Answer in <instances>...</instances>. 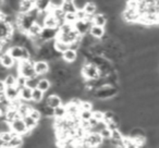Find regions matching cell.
I'll list each match as a JSON object with an SVG mask.
<instances>
[{"instance_id": "obj_1", "label": "cell", "mask_w": 159, "mask_h": 148, "mask_svg": "<svg viewBox=\"0 0 159 148\" xmlns=\"http://www.w3.org/2000/svg\"><path fill=\"white\" fill-rule=\"evenodd\" d=\"M81 73L85 80H98L100 78L99 68L92 62H85L84 64H82Z\"/></svg>"}, {"instance_id": "obj_2", "label": "cell", "mask_w": 159, "mask_h": 148, "mask_svg": "<svg viewBox=\"0 0 159 148\" xmlns=\"http://www.w3.org/2000/svg\"><path fill=\"white\" fill-rule=\"evenodd\" d=\"M11 128H12V131H14V132L16 133V134L22 135V136H24V135L27 133V131H29V128H27L23 118H19V119L14 120V121L11 123Z\"/></svg>"}, {"instance_id": "obj_3", "label": "cell", "mask_w": 159, "mask_h": 148, "mask_svg": "<svg viewBox=\"0 0 159 148\" xmlns=\"http://www.w3.org/2000/svg\"><path fill=\"white\" fill-rule=\"evenodd\" d=\"M34 68H35L37 75L39 76L46 75L47 73H49V71H50V66L48 64V61H46V60H36L35 63H34Z\"/></svg>"}, {"instance_id": "obj_4", "label": "cell", "mask_w": 159, "mask_h": 148, "mask_svg": "<svg viewBox=\"0 0 159 148\" xmlns=\"http://www.w3.org/2000/svg\"><path fill=\"white\" fill-rule=\"evenodd\" d=\"M0 61H1V65L6 66L8 69H11L12 66H14L16 60L8 51H6V52L1 53V56H0Z\"/></svg>"}, {"instance_id": "obj_5", "label": "cell", "mask_w": 159, "mask_h": 148, "mask_svg": "<svg viewBox=\"0 0 159 148\" xmlns=\"http://www.w3.org/2000/svg\"><path fill=\"white\" fill-rule=\"evenodd\" d=\"M43 29H44V27L42 26V25L39 24V23L35 22L33 25H32L31 27H30L29 29H27V32L25 34L27 35V37L31 38V39H33V38L35 37H38V36H40V34H42Z\"/></svg>"}, {"instance_id": "obj_6", "label": "cell", "mask_w": 159, "mask_h": 148, "mask_svg": "<svg viewBox=\"0 0 159 148\" xmlns=\"http://www.w3.org/2000/svg\"><path fill=\"white\" fill-rule=\"evenodd\" d=\"M44 27H47V29H59V20H58V19L56 18L52 13H49L44 21Z\"/></svg>"}, {"instance_id": "obj_7", "label": "cell", "mask_w": 159, "mask_h": 148, "mask_svg": "<svg viewBox=\"0 0 159 148\" xmlns=\"http://www.w3.org/2000/svg\"><path fill=\"white\" fill-rule=\"evenodd\" d=\"M35 7H36V0H22L20 3L19 12H21V13H29Z\"/></svg>"}, {"instance_id": "obj_8", "label": "cell", "mask_w": 159, "mask_h": 148, "mask_svg": "<svg viewBox=\"0 0 159 148\" xmlns=\"http://www.w3.org/2000/svg\"><path fill=\"white\" fill-rule=\"evenodd\" d=\"M23 46H19V45H13L12 47H10L8 52L16 60V61H20L23 58Z\"/></svg>"}, {"instance_id": "obj_9", "label": "cell", "mask_w": 159, "mask_h": 148, "mask_svg": "<svg viewBox=\"0 0 159 148\" xmlns=\"http://www.w3.org/2000/svg\"><path fill=\"white\" fill-rule=\"evenodd\" d=\"M46 102L49 105L50 107H52V108H56V107L60 106V105L63 104V101H62V98L60 97L58 94H50V95H48L46 97Z\"/></svg>"}, {"instance_id": "obj_10", "label": "cell", "mask_w": 159, "mask_h": 148, "mask_svg": "<svg viewBox=\"0 0 159 148\" xmlns=\"http://www.w3.org/2000/svg\"><path fill=\"white\" fill-rule=\"evenodd\" d=\"M77 51L74 50L72 48H69L68 50H66L63 53H62V59L64 60L68 63H73L74 61L77 60Z\"/></svg>"}, {"instance_id": "obj_11", "label": "cell", "mask_w": 159, "mask_h": 148, "mask_svg": "<svg viewBox=\"0 0 159 148\" xmlns=\"http://www.w3.org/2000/svg\"><path fill=\"white\" fill-rule=\"evenodd\" d=\"M20 92L21 88L19 86H10L7 87V89H6V95L10 100H13L20 97Z\"/></svg>"}, {"instance_id": "obj_12", "label": "cell", "mask_w": 159, "mask_h": 148, "mask_svg": "<svg viewBox=\"0 0 159 148\" xmlns=\"http://www.w3.org/2000/svg\"><path fill=\"white\" fill-rule=\"evenodd\" d=\"M93 23L95 25H99V26L105 27L107 25V23H108V18H107L106 14L98 12V13H95V16H94Z\"/></svg>"}, {"instance_id": "obj_13", "label": "cell", "mask_w": 159, "mask_h": 148, "mask_svg": "<svg viewBox=\"0 0 159 148\" xmlns=\"http://www.w3.org/2000/svg\"><path fill=\"white\" fill-rule=\"evenodd\" d=\"M32 97H33V89L30 88L27 86H24L21 88L20 92V98L25 102L32 101Z\"/></svg>"}, {"instance_id": "obj_14", "label": "cell", "mask_w": 159, "mask_h": 148, "mask_svg": "<svg viewBox=\"0 0 159 148\" xmlns=\"http://www.w3.org/2000/svg\"><path fill=\"white\" fill-rule=\"evenodd\" d=\"M66 114H69L70 117H76V115H80V112H81V109H80V106L73 104V102H68L66 104Z\"/></svg>"}, {"instance_id": "obj_15", "label": "cell", "mask_w": 159, "mask_h": 148, "mask_svg": "<svg viewBox=\"0 0 159 148\" xmlns=\"http://www.w3.org/2000/svg\"><path fill=\"white\" fill-rule=\"evenodd\" d=\"M89 33L96 38H102V36L106 34V29H105L104 26H99V25H95L93 24L89 29Z\"/></svg>"}, {"instance_id": "obj_16", "label": "cell", "mask_w": 159, "mask_h": 148, "mask_svg": "<svg viewBox=\"0 0 159 148\" xmlns=\"http://www.w3.org/2000/svg\"><path fill=\"white\" fill-rule=\"evenodd\" d=\"M23 120H24L25 124H26V126H27L29 130L34 131L35 128H38V125H39V124H38L39 122L36 121V120H34L31 115H25V117H23Z\"/></svg>"}, {"instance_id": "obj_17", "label": "cell", "mask_w": 159, "mask_h": 148, "mask_svg": "<svg viewBox=\"0 0 159 148\" xmlns=\"http://www.w3.org/2000/svg\"><path fill=\"white\" fill-rule=\"evenodd\" d=\"M44 95H45V92H43L42 89L39 88H34L33 89V97H32V101H34L35 104H39V102L43 101L44 99Z\"/></svg>"}, {"instance_id": "obj_18", "label": "cell", "mask_w": 159, "mask_h": 148, "mask_svg": "<svg viewBox=\"0 0 159 148\" xmlns=\"http://www.w3.org/2000/svg\"><path fill=\"white\" fill-rule=\"evenodd\" d=\"M51 81L49 80V78H40L39 80V82H38V86H37V88H39V89H42L43 92H45V93H47V92L50 89V87H51Z\"/></svg>"}, {"instance_id": "obj_19", "label": "cell", "mask_w": 159, "mask_h": 148, "mask_svg": "<svg viewBox=\"0 0 159 148\" xmlns=\"http://www.w3.org/2000/svg\"><path fill=\"white\" fill-rule=\"evenodd\" d=\"M23 137L24 136H22V135H16V136H14L13 138L9 141L10 148H18V147L23 146V144H24V139H23Z\"/></svg>"}, {"instance_id": "obj_20", "label": "cell", "mask_w": 159, "mask_h": 148, "mask_svg": "<svg viewBox=\"0 0 159 148\" xmlns=\"http://www.w3.org/2000/svg\"><path fill=\"white\" fill-rule=\"evenodd\" d=\"M53 46H55V48L57 49L58 51H60L61 53H63L64 51L70 48V44H66V43L61 42V40H59V39H56V38H55V42H53Z\"/></svg>"}, {"instance_id": "obj_21", "label": "cell", "mask_w": 159, "mask_h": 148, "mask_svg": "<svg viewBox=\"0 0 159 148\" xmlns=\"http://www.w3.org/2000/svg\"><path fill=\"white\" fill-rule=\"evenodd\" d=\"M66 105H60V106L56 107L53 110V117L55 118H66Z\"/></svg>"}, {"instance_id": "obj_22", "label": "cell", "mask_w": 159, "mask_h": 148, "mask_svg": "<svg viewBox=\"0 0 159 148\" xmlns=\"http://www.w3.org/2000/svg\"><path fill=\"white\" fill-rule=\"evenodd\" d=\"M16 134L14 131H8V132H0V141H7L9 143L12 138H13Z\"/></svg>"}, {"instance_id": "obj_23", "label": "cell", "mask_w": 159, "mask_h": 148, "mask_svg": "<svg viewBox=\"0 0 159 148\" xmlns=\"http://www.w3.org/2000/svg\"><path fill=\"white\" fill-rule=\"evenodd\" d=\"M52 0H36V7L40 10V11H45L50 8Z\"/></svg>"}, {"instance_id": "obj_24", "label": "cell", "mask_w": 159, "mask_h": 148, "mask_svg": "<svg viewBox=\"0 0 159 148\" xmlns=\"http://www.w3.org/2000/svg\"><path fill=\"white\" fill-rule=\"evenodd\" d=\"M122 143H123L124 148H136L134 139L130 135H124L123 139H122Z\"/></svg>"}, {"instance_id": "obj_25", "label": "cell", "mask_w": 159, "mask_h": 148, "mask_svg": "<svg viewBox=\"0 0 159 148\" xmlns=\"http://www.w3.org/2000/svg\"><path fill=\"white\" fill-rule=\"evenodd\" d=\"M32 108L33 107L31 106V105H29L27 102L23 101V104L20 106V108L18 109L19 112H20V114L22 115V117H25V115H29L30 114V111L32 110Z\"/></svg>"}, {"instance_id": "obj_26", "label": "cell", "mask_w": 159, "mask_h": 148, "mask_svg": "<svg viewBox=\"0 0 159 148\" xmlns=\"http://www.w3.org/2000/svg\"><path fill=\"white\" fill-rule=\"evenodd\" d=\"M83 9L87 12V14H95L96 11H97V9H98V6L95 5V2H94V1H89V2L85 5V7L83 8Z\"/></svg>"}, {"instance_id": "obj_27", "label": "cell", "mask_w": 159, "mask_h": 148, "mask_svg": "<svg viewBox=\"0 0 159 148\" xmlns=\"http://www.w3.org/2000/svg\"><path fill=\"white\" fill-rule=\"evenodd\" d=\"M61 8L64 10V12H76L77 8L74 2H62Z\"/></svg>"}, {"instance_id": "obj_28", "label": "cell", "mask_w": 159, "mask_h": 148, "mask_svg": "<svg viewBox=\"0 0 159 148\" xmlns=\"http://www.w3.org/2000/svg\"><path fill=\"white\" fill-rule=\"evenodd\" d=\"M1 81H5L6 85L7 87H10V86H16L18 85V82H16V76H14L13 74H8L7 78L5 80H1Z\"/></svg>"}, {"instance_id": "obj_29", "label": "cell", "mask_w": 159, "mask_h": 148, "mask_svg": "<svg viewBox=\"0 0 159 148\" xmlns=\"http://www.w3.org/2000/svg\"><path fill=\"white\" fill-rule=\"evenodd\" d=\"M40 78H38V76H34V78H30L26 81V86L30 88L34 89L38 86V82H39Z\"/></svg>"}, {"instance_id": "obj_30", "label": "cell", "mask_w": 159, "mask_h": 148, "mask_svg": "<svg viewBox=\"0 0 159 148\" xmlns=\"http://www.w3.org/2000/svg\"><path fill=\"white\" fill-rule=\"evenodd\" d=\"M64 21L68 22V23H72V24H74V23L77 21L76 13H75V12H66V16H64Z\"/></svg>"}, {"instance_id": "obj_31", "label": "cell", "mask_w": 159, "mask_h": 148, "mask_svg": "<svg viewBox=\"0 0 159 148\" xmlns=\"http://www.w3.org/2000/svg\"><path fill=\"white\" fill-rule=\"evenodd\" d=\"M43 113H42V111L40 110H38V109H35V108H32V110L30 111V114L29 115H31L32 118H33L34 120H36V121H38L39 122L40 120H42V117H43Z\"/></svg>"}, {"instance_id": "obj_32", "label": "cell", "mask_w": 159, "mask_h": 148, "mask_svg": "<svg viewBox=\"0 0 159 148\" xmlns=\"http://www.w3.org/2000/svg\"><path fill=\"white\" fill-rule=\"evenodd\" d=\"M80 118H81V120H87V121H89L93 118V110H81Z\"/></svg>"}, {"instance_id": "obj_33", "label": "cell", "mask_w": 159, "mask_h": 148, "mask_svg": "<svg viewBox=\"0 0 159 148\" xmlns=\"http://www.w3.org/2000/svg\"><path fill=\"white\" fill-rule=\"evenodd\" d=\"M26 81H27V78H25V76L21 75V74H18V76H16V82H18V85H16V86H19L20 88L26 86Z\"/></svg>"}, {"instance_id": "obj_34", "label": "cell", "mask_w": 159, "mask_h": 148, "mask_svg": "<svg viewBox=\"0 0 159 148\" xmlns=\"http://www.w3.org/2000/svg\"><path fill=\"white\" fill-rule=\"evenodd\" d=\"M81 110H93V104L91 101H87V100H83L81 106H80Z\"/></svg>"}, {"instance_id": "obj_35", "label": "cell", "mask_w": 159, "mask_h": 148, "mask_svg": "<svg viewBox=\"0 0 159 148\" xmlns=\"http://www.w3.org/2000/svg\"><path fill=\"white\" fill-rule=\"evenodd\" d=\"M76 13V16H77V20H86L87 18V12L85 11L84 9H77V11L75 12Z\"/></svg>"}, {"instance_id": "obj_36", "label": "cell", "mask_w": 159, "mask_h": 148, "mask_svg": "<svg viewBox=\"0 0 159 148\" xmlns=\"http://www.w3.org/2000/svg\"><path fill=\"white\" fill-rule=\"evenodd\" d=\"M93 117L95 118L96 120H98V121H102V120H104V118H105V112L102 110L93 111Z\"/></svg>"}, {"instance_id": "obj_37", "label": "cell", "mask_w": 159, "mask_h": 148, "mask_svg": "<svg viewBox=\"0 0 159 148\" xmlns=\"http://www.w3.org/2000/svg\"><path fill=\"white\" fill-rule=\"evenodd\" d=\"M100 134L102 135V137L104 138H111V135H112V131L110 130V128L107 126V128H105L104 130L100 131Z\"/></svg>"}, {"instance_id": "obj_38", "label": "cell", "mask_w": 159, "mask_h": 148, "mask_svg": "<svg viewBox=\"0 0 159 148\" xmlns=\"http://www.w3.org/2000/svg\"><path fill=\"white\" fill-rule=\"evenodd\" d=\"M6 89H7V85H6L5 81H1L0 82V92H6Z\"/></svg>"}, {"instance_id": "obj_39", "label": "cell", "mask_w": 159, "mask_h": 148, "mask_svg": "<svg viewBox=\"0 0 159 148\" xmlns=\"http://www.w3.org/2000/svg\"><path fill=\"white\" fill-rule=\"evenodd\" d=\"M89 123H91L92 128H93V126H96V125H97V123H98V120H96L95 118L93 117L91 120H89Z\"/></svg>"}, {"instance_id": "obj_40", "label": "cell", "mask_w": 159, "mask_h": 148, "mask_svg": "<svg viewBox=\"0 0 159 148\" xmlns=\"http://www.w3.org/2000/svg\"><path fill=\"white\" fill-rule=\"evenodd\" d=\"M63 2H74V0H62Z\"/></svg>"}]
</instances>
